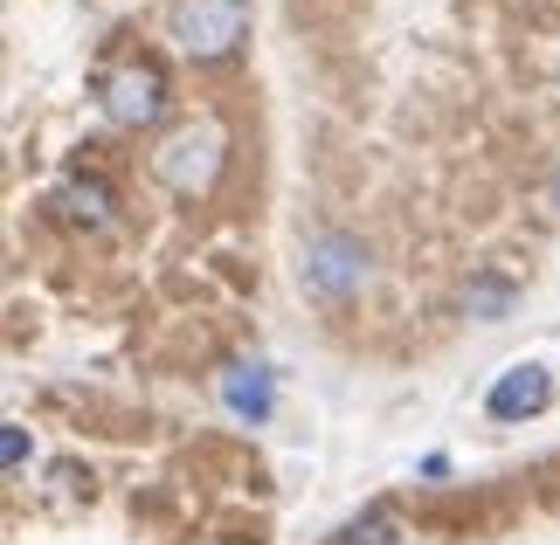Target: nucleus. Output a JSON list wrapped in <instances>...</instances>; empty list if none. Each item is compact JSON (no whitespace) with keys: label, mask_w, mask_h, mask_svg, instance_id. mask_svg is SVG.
Returning <instances> with one entry per match:
<instances>
[{"label":"nucleus","mask_w":560,"mask_h":545,"mask_svg":"<svg viewBox=\"0 0 560 545\" xmlns=\"http://www.w3.org/2000/svg\"><path fill=\"white\" fill-rule=\"evenodd\" d=\"M298 276H305V291L318 297V304H360L374 291V256H368V242L360 235H347V228H312L305 235V256H298Z\"/></svg>","instance_id":"1"},{"label":"nucleus","mask_w":560,"mask_h":545,"mask_svg":"<svg viewBox=\"0 0 560 545\" xmlns=\"http://www.w3.org/2000/svg\"><path fill=\"white\" fill-rule=\"evenodd\" d=\"M222 166H229V132H222L214 118H187V125H174V132L153 145V173L180 193V201H201V193H214Z\"/></svg>","instance_id":"2"},{"label":"nucleus","mask_w":560,"mask_h":545,"mask_svg":"<svg viewBox=\"0 0 560 545\" xmlns=\"http://www.w3.org/2000/svg\"><path fill=\"white\" fill-rule=\"evenodd\" d=\"M166 28H174L180 56L229 62V56H243V42H249V0H174Z\"/></svg>","instance_id":"3"},{"label":"nucleus","mask_w":560,"mask_h":545,"mask_svg":"<svg viewBox=\"0 0 560 545\" xmlns=\"http://www.w3.org/2000/svg\"><path fill=\"white\" fill-rule=\"evenodd\" d=\"M104 111H112V125H125V132H153L166 118L160 62H118V70L104 76Z\"/></svg>","instance_id":"4"},{"label":"nucleus","mask_w":560,"mask_h":545,"mask_svg":"<svg viewBox=\"0 0 560 545\" xmlns=\"http://www.w3.org/2000/svg\"><path fill=\"white\" fill-rule=\"evenodd\" d=\"M547 407H553V374H547L540 359L505 366V374L491 380V394H485L491 422H533V414H547Z\"/></svg>","instance_id":"5"},{"label":"nucleus","mask_w":560,"mask_h":545,"mask_svg":"<svg viewBox=\"0 0 560 545\" xmlns=\"http://www.w3.org/2000/svg\"><path fill=\"white\" fill-rule=\"evenodd\" d=\"M56 208L70 214V222H83V228H112L118 222V193L97 180V173H70V180L56 187Z\"/></svg>","instance_id":"6"},{"label":"nucleus","mask_w":560,"mask_h":545,"mask_svg":"<svg viewBox=\"0 0 560 545\" xmlns=\"http://www.w3.org/2000/svg\"><path fill=\"white\" fill-rule=\"evenodd\" d=\"M222 401H229V414H243V422H270V366L235 359L222 374Z\"/></svg>","instance_id":"7"},{"label":"nucleus","mask_w":560,"mask_h":545,"mask_svg":"<svg viewBox=\"0 0 560 545\" xmlns=\"http://www.w3.org/2000/svg\"><path fill=\"white\" fill-rule=\"evenodd\" d=\"M339 545H408V532H401V518L387 505H374V511H360L353 525L339 532Z\"/></svg>","instance_id":"8"},{"label":"nucleus","mask_w":560,"mask_h":545,"mask_svg":"<svg viewBox=\"0 0 560 545\" xmlns=\"http://www.w3.org/2000/svg\"><path fill=\"white\" fill-rule=\"evenodd\" d=\"M464 311H478L485 324H499V318L512 311V283H505V276H478V283L464 291Z\"/></svg>","instance_id":"9"},{"label":"nucleus","mask_w":560,"mask_h":545,"mask_svg":"<svg viewBox=\"0 0 560 545\" xmlns=\"http://www.w3.org/2000/svg\"><path fill=\"white\" fill-rule=\"evenodd\" d=\"M0 449H8V476H21V463H28V435H21V428L8 422V435H0Z\"/></svg>","instance_id":"10"}]
</instances>
